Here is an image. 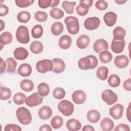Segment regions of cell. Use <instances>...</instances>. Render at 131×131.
<instances>
[{
	"label": "cell",
	"mask_w": 131,
	"mask_h": 131,
	"mask_svg": "<svg viewBox=\"0 0 131 131\" xmlns=\"http://www.w3.org/2000/svg\"><path fill=\"white\" fill-rule=\"evenodd\" d=\"M98 63L97 57L94 55H90L81 58L78 61V66L82 70H88L96 68Z\"/></svg>",
	"instance_id": "cell-1"
},
{
	"label": "cell",
	"mask_w": 131,
	"mask_h": 131,
	"mask_svg": "<svg viewBox=\"0 0 131 131\" xmlns=\"http://www.w3.org/2000/svg\"><path fill=\"white\" fill-rule=\"evenodd\" d=\"M16 116L18 121L23 125L30 124L32 120L30 111L25 107H18L16 111Z\"/></svg>",
	"instance_id": "cell-2"
},
{
	"label": "cell",
	"mask_w": 131,
	"mask_h": 131,
	"mask_svg": "<svg viewBox=\"0 0 131 131\" xmlns=\"http://www.w3.org/2000/svg\"><path fill=\"white\" fill-rule=\"evenodd\" d=\"M64 23L69 33L75 35L79 31V20L77 17L73 16H68L64 19Z\"/></svg>",
	"instance_id": "cell-3"
},
{
	"label": "cell",
	"mask_w": 131,
	"mask_h": 131,
	"mask_svg": "<svg viewBox=\"0 0 131 131\" xmlns=\"http://www.w3.org/2000/svg\"><path fill=\"white\" fill-rule=\"evenodd\" d=\"M15 36L18 42L23 44L28 43L30 39L28 28L23 25L19 26L17 28L15 33Z\"/></svg>",
	"instance_id": "cell-4"
},
{
	"label": "cell",
	"mask_w": 131,
	"mask_h": 131,
	"mask_svg": "<svg viewBox=\"0 0 131 131\" xmlns=\"http://www.w3.org/2000/svg\"><path fill=\"white\" fill-rule=\"evenodd\" d=\"M58 111L65 116L71 115L74 110L73 104L68 100H62L58 104Z\"/></svg>",
	"instance_id": "cell-5"
},
{
	"label": "cell",
	"mask_w": 131,
	"mask_h": 131,
	"mask_svg": "<svg viewBox=\"0 0 131 131\" xmlns=\"http://www.w3.org/2000/svg\"><path fill=\"white\" fill-rule=\"evenodd\" d=\"M36 69L40 73H45L51 71L53 69L52 61L48 59L39 60L36 63Z\"/></svg>",
	"instance_id": "cell-6"
},
{
	"label": "cell",
	"mask_w": 131,
	"mask_h": 131,
	"mask_svg": "<svg viewBox=\"0 0 131 131\" xmlns=\"http://www.w3.org/2000/svg\"><path fill=\"white\" fill-rule=\"evenodd\" d=\"M101 98L107 105H111L117 101L118 96L112 90L110 89H106L102 92Z\"/></svg>",
	"instance_id": "cell-7"
},
{
	"label": "cell",
	"mask_w": 131,
	"mask_h": 131,
	"mask_svg": "<svg viewBox=\"0 0 131 131\" xmlns=\"http://www.w3.org/2000/svg\"><path fill=\"white\" fill-rule=\"evenodd\" d=\"M43 101V98L39 94L35 92L31 95L26 97L25 103L29 107H34L40 104Z\"/></svg>",
	"instance_id": "cell-8"
},
{
	"label": "cell",
	"mask_w": 131,
	"mask_h": 131,
	"mask_svg": "<svg viewBox=\"0 0 131 131\" xmlns=\"http://www.w3.org/2000/svg\"><path fill=\"white\" fill-rule=\"evenodd\" d=\"M124 106L120 103H117L109 110L110 115L115 120L121 119L123 116Z\"/></svg>",
	"instance_id": "cell-9"
},
{
	"label": "cell",
	"mask_w": 131,
	"mask_h": 131,
	"mask_svg": "<svg viewBox=\"0 0 131 131\" xmlns=\"http://www.w3.org/2000/svg\"><path fill=\"white\" fill-rule=\"evenodd\" d=\"M100 24V19L96 16L89 17L84 22L85 28L88 30H94L97 29Z\"/></svg>",
	"instance_id": "cell-10"
},
{
	"label": "cell",
	"mask_w": 131,
	"mask_h": 131,
	"mask_svg": "<svg viewBox=\"0 0 131 131\" xmlns=\"http://www.w3.org/2000/svg\"><path fill=\"white\" fill-rule=\"evenodd\" d=\"M125 45V41L124 39L123 40H116L114 38L112 40L111 48L112 51L116 53H121L122 52L124 49Z\"/></svg>",
	"instance_id": "cell-11"
},
{
	"label": "cell",
	"mask_w": 131,
	"mask_h": 131,
	"mask_svg": "<svg viewBox=\"0 0 131 131\" xmlns=\"http://www.w3.org/2000/svg\"><path fill=\"white\" fill-rule=\"evenodd\" d=\"M108 47V42L103 38H100L96 40L94 42L93 46L94 51L97 53H99L103 50H107Z\"/></svg>",
	"instance_id": "cell-12"
},
{
	"label": "cell",
	"mask_w": 131,
	"mask_h": 131,
	"mask_svg": "<svg viewBox=\"0 0 131 131\" xmlns=\"http://www.w3.org/2000/svg\"><path fill=\"white\" fill-rule=\"evenodd\" d=\"M53 69L52 72L55 73H61L63 72L65 69L66 64L64 61L59 58H55L52 60Z\"/></svg>",
	"instance_id": "cell-13"
},
{
	"label": "cell",
	"mask_w": 131,
	"mask_h": 131,
	"mask_svg": "<svg viewBox=\"0 0 131 131\" xmlns=\"http://www.w3.org/2000/svg\"><path fill=\"white\" fill-rule=\"evenodd\" d=\"M129 62L128 57L125 55L117 56L114 59V64L118 68L123 69L127 67Z\"/></svg>",
	"instance_id": "cell-14"
},
{
	"label": "cell",
	"mask_w": 131,
	"mask_h": 131,
	"mask_svg": "<svg viewBox=\"0 0 131 131\" xmlns=\"http://www.w3.org/2000/svg\"><path fill=\"white\" fill-rule=\"evenodd\" d=\"M73 101L77 104H82L86 100V96L85 93L82 90H76L72 95Z\"/></svg>",
	"instance_id": "cell-15"
},
{
	"label": "cell",
	"mask_w": 131,
	"mask_h": 131,
	"mask_svg": "<svg viewBox=\"0 0 131 131\" xmlns=\"http://www.w3.org/2000/svg\"><path fill=\"white\" fill-rule=\"evenodd\" d=\"M117 15L112 11H109L105 13L103 16V20L105 25L108 27H113L117 21Z\"/></svg>",
	"instance_id": "cell-16"
},
{
	"label": "cell",
	"mask_w": 131,
	"mask_h": 131,
	"mask_svg": "<svg viewBox=\"0 0 131 131\" xmlns=\"http://www.w3.org/2000/svg\"><path fill=\"white\" fill-rule=\"evenodd\" d=\"M13 55L16 59L24 60L28 57L29 52L25 48L23 47H18L16 48L13 51Z\"/></svg>",
	"instance_id": "cell-17"
},
{
	"label": "cell",
	"mask_w": 131,
	"mask_h": 131,
	"mask_svg": "<svg viewBox=\"0 0 131 131\" xmlns=\"http://www.w3.org/2000/svg\"><path fill=\"white\" fill-rule=\"evenodd\" d=\"M52 110L48 106H43L38 110V115L39 117L42 120H48L52 115Z\"/></svg>",
	"instance_id": "cell-18"
},
{
	"label": "cell",
	"mask_w": 131,
	"mask_h": 131,
	"mask_svg": "<svg viewBox=\"0 0 131 131\" xmlns=\"http://www.w3.org/2000/svg\"><path fill=\"white\" fill-rule=\"evenodd\" d=\"M66 127L70 131H77L81 129V124L79 120L72 118L67 121Z\"/></svg>",
	"instance_id": "cell-19"
},
{
	"label": "cell",
	"mask_w": 131,
	"mask_h": 131,
	"mask_svg": "<svg viewBox=\"0 0 131 131\" xmlns=\"http://www.w3.org/2000/svg\"><path fill=\"white\" fill-rule=\"evenodd\" d=\"M100 127L103 131L112 130L114 127L113 121L109 117H104L100 121Z\"/></svg>",
	"instance_id": "cell-20"
},
{
	"label": "cell",
	"mask_w": 131,
	"mask_h": 131,
	"mask_svg": "<svg viewBox=\"0 0 131 131\" xmlns=\"http://www.w3.org/2000/svg\"><path fill=\"white\" fill-rule=\"evenodd\" d=\"M32 71L31 66L27 63H24L20 64L18 69V74L22 77H28L29 76Z\"/></svg>",
	"instance_id": "cell-21"
},
{
	"label": "cell",
	"mask_w": 131,
	"mask_h": 131,
	"mask_svg": "<svg viewBox=\"0 0 131 131\" xmlns=\"http://www.w3.org/2000/svg\"><path fill=\"white\" fill-rule=\"evenodd\" d=\"M90 40V37L88 35L86 34H82L77 38L76 45L78 48L84 49L89 46Z\"/></svg>",
	"instance_id": "cell-22"
},
{
	"label": "cell",
	"mask_w": 131,
	"mask_h": 131,
	"mask_svg": "<svg viewBox=\"0 0 131 131\" xmlns=\"http://www.w3.org/2000/svg\"><path fill=\"white\" fill-rule=\"evenodd\" d=\"M72 43V38L68 35H63L60 37L58 41V45L60 48L64 50L69 49Z\"/></svg>",
	"instance_id": "cell-23"
},
{
	"label": "cell",
	"mask_w": 131,
	"mask_h": 131,
	"mask_svg": "<svg viewBox=\"0 0 131 131\" xmlns=\"http://www.w3.org/2000/svg\"><path fill=\"white\" fill-rule=\"evenodd\" d=\"M86 117L90 123H95L99 121L101 115L98 111L96 110H91L87 113Z\"/></svg>",
	"instance_id": "cell-24"
},
{
	"label": "cell",
	"mask_w": 131,
	"mask_h": 131,
	"mask_svg": "<svg viewBox=\"0 0 131 131\" xmlns=\"http://www.w3.org/2000/svg\"><path fill=\"white\" fill-rule=\"evenodd\" d=\"M30 49L33 53L38 54L43 51V46L40 41L38 40H34L32 41L30 44Z\"/></svg>",
	"instance_id": "cell-25"
},
{
	"label": "cell",
	"mask_w": 131,
	"mask_h": 131,
	"mask_svg": "<svg viewBox=\"0 0 131 131\" xmlns=\"http://www.w3.org/2000/svg\"><path fill=\"white\" fill-rule=\"evenodd\" d=\"M113 35L114 38L116 40H123L126 35V31L123 28L117 26L113 30Z\"/></svg>",
	"instance_id": "cell-26"
},
{
	"label": "cell",
	"mask_w": 131,
	"mask_h": 131,
	"mask_svg": "<svg viewBox=\"0 0 131 131\" xmlns=\"http://www.w3.org/2000/svg\"><path fill=\"white\" fill-rule=\"evenodd\" d=\"M20 89L27 92L32 91L34 87L33 82L28 79H23L20 82Z\"/></svg>",
	"instance_id": "cell-27"
},
{
	"label": "cell",
	"mask_w": 131,
	"mask_h": 131,
	"mask_svg": "<svg viewBox=\"0 0 131 131\" xmlns=\"http://www.w3.org/2000/svg\"><path fill=\"white\" fill-rule=\"evenodd\" d=\"M6 71L9 73H14L16 70L17 62L12 57H9L6 60Z\"/></svg>",
	"instance_id": "cell-28"
},
{
	"label": "cell",
	"mask_w": 131,
	"mask_h": 131,
	"mask_svg": "<svg viewBox=\"0 0 131 131\" xmlns=\"http://www.w3.org/2000/svg\"><path fill=\"white\" fill-rule=\"evenodd\" d=\"M97 78L101 80H105L108 74V68L105 66H100L96 70Z\"/></svg>",
	"instance_id": "cell-29"
},
{
	"label": "cell",
	"mask_w": 131,
	"mask_h": 131,
	"mask_svg": "<svg viewBox=\"0 0 131 131\" xmlns=\"http://www.w3.org/2000/svg\"><path fill=\"white\" fill-rule=\"evenodd\" d=\"M64 26L60 21H56L54 23L51 27L52 33L55 36L59 35L63 31Z\"/></svg>",
	"instance_id": "cell-30"
},
{
	"label": "cell",
	"mask_w": 131,
	"mask_h": 131,
	"mask_svg": "<svg viewBox=\"0 0 131 131\" xmlns=\"http://www.w3.org/2000/svg\"><path fill=\"white\" fill-rule=\"evenodd\" d=\"M90 6L85 3H83L81 0L79 2V5L76 7V11L77 13L80 16H84L88 14Z\"/></svg>",
	"instance_id": "cell-31"
},
{
	"label": "cell",
	"mask_w": 131,
	"mask_h": 131,
	"mask_svg": "<svg viewBox=\"0 0 131 131\" xmlns=\"http://www.w3.org/2000/svg\"><path fill=\"white\" fill-rule=\"evenodd\" d=\"M12 35L10 32L5 31L0 35V42L2 45H5L10 43L12 41Z\"/></svg>",
	"instance_id": "cell-32"
},
{
	"label": "cell",
	"mask_w": 131,
	"mask_h": 131,
	"mask_svg": "<svg viewBox=\"0 0 131 131\" xmlns=\"http://www.w3.org/2000/svg\"><path fill=\"white\" fill-rule=\"evenodd\" d=\"M38 93L42 97H45L50 93V88L48 84L45 82H41L37 86Z\"/></svg>",
	"instance_id": "cell-33"
},
{
	"label": "cell",
	"mask_w": 131,
	"mask_h": 131,
	"mask_svg": "<svg viewBox=\"0 0 131 131\" xmlns=\"http://www.w3.org/2000/svg\"><path fill=\"white\" fill-rule=\"evenodd\" d=\"M76 4L75 2H69L67 1H63L62 3V7L68 14H73L74 7Z\"/></svg>",
	"instance_id": "cell-34"
},
{
	"label": "cell",
	"mask_w": 131,
	"mask_h": 131,
	"mask_svg": "<svg viewBox=\"0 0 131 131\" xmlns=\"http://www.w3.org/2000/svg\"><path fill=\"white\" fill-rule=\"evenodd\" d=\"M108 84L112 88L118 87L121 83V80L120 77L116 74L111 75L107 80Z\"/></svg>",
	"instance_id": "cell-35"
},
{
	"label": "cell",
	"mask_w": 131,
	"mask_h": 131,
	"mask_svg": "<svg viewBox=\"0 0 131 131\" xmlns=\"http://www.w3.org/2000/svg\"><path fill=\"white\" fill-rule=\"evenodd\" d=\"M99 57L100 61L104 63H107L112 60L113 55L110 52L105 50L99 53Z\"/></svg>",
	"instance_id": "cell-36"
},
{
	"label": "cell",
	"mask_w": 131,
	"mask_h": 131,
	"mask_svg": "<svg viewBox=\"0 0 131 131\" xmlns=\"http://www.w3.org/2000/svg\"><path fill=\"white\" fill-rule=\"evenodd\" d=\"M43 29L41 25H36L34 26L31 30V35L34 38H39L42 36Z\"/></svg>",
	"instance_id": "cell-37"
},
{
	"label": "cell",
	"mask_w": 131,
	"mask_h": 131,
	"mask_svg": "<svg viewBox=\"0 0 131 131\" xmlns=\"http://www.w3.org/2000/svg\"><path fill=\"white\" fill-rule=\"evenodd\" d=\"M63 123V120L61 117L58 115L55 116L51 120V126L54 129H58L60 128Z\"/></svg>",
	"instance_id": "cell-38"
},
{
	"label": "cell",
	"mask_w": 131,
	"mask_h": 131,
	"mask_svg": "<svg viewBox=\"0 0 131 131\" xmlns=\"http://www.w3.org/2000/svg\"><path fill=\"white\" fill-rule=\"evenodd\" d=\"M31 18V14L29 12L23 11L19 12L17 15V20L21 23H28Z\"/></svg>",
	"instance_id": "cell-39"
},
{
	"label": "cell",
	"mask_w": 131,
	"mask_h": 131,
	"mask_svg": "<svg viewBox=\"0 0 131 131\" xmlns=\"http://www.w3.org/2000/svg\"><path fill=\"white\" fill-rule=\"evenodd\" d=\"M12 95V92L11 90L5 86H1L0 99L2 100H6L9 99Z\"/></svg>",
	"instance_id": "cell-40"
},
{
	"label": "cell",
	"mask_w": 131,
	"mask_h": 131,
	"mask_svg": "<svg viewBox=\"0 0 131 131\" xmlns=\"http://www.w3.org/2000/svg\"><path fill=\"white\" fill-rule=\"evenodd\" d=\"M50 15L51 17L54 19H60L63 17L64 12L60 9L54 8H52L50 12Z\"/></svg>",
	"instance_id": "cell-41"
},
{
	"label": "cell",
	"mask_w": 131,
	"mask_h": 131,
	"mask_svg": "<svg viewBox=\"0 0 131 131\" xmlns=\"http://www.w3.org/2000/svg\"><path fill=\"white\" fill-rule=\"evenodd\" d=\"M26 96L23 93H17L13 97V101L15 104L21 105L25 102Z\"/></svg>",
	"instance_id": "cell-42"
},
{
	"label": "cell",
	"mask_w": 131,
	"mask_h": 131,
	"mask_svg": "<svg viewBox=\"0 0 131 131\" xmlns=\"http://www.w3.org/2000/svg\"><path fill=\"white\" fill-rule=\"evenodd\" d=\"M65 95L66 92L62 88L57 87L53 91V96L57 99H61L64 97Z\"/></svg>",
	"instance_id": "cell-43"
},
{
	"label": "cell",
	"mask_w": 131,
	"mask_h": 131,
	"mask_svg": "<svg viewBox=\"0 0 131 131\" xmlns=\"http://www.w3.org/2000/svg\"><path fill=\"white\" fill-rule=\"evenodd\" d=\"M34 17L39 22H44L48 19V14L45 12L38 11L35 13Z\"/></svg>",
	"instance_id": "cell-44"
},
{
	"label": "cell",
	"mask_w": 131,
	"mask_h": 131,
	"mask_svg": "<svg viewBox=\"0 0 131 131\" xmlns=\"http://www.w3.org/2000/svg\"><path fill=\"white\" fill-rule=\"evenodd\" d=\"M34 0H15L16 6L19 8H26L31 6L34 3Z\"/></svg>",
	"instance_id": "cell-45"
},
{
	"label": "cell",
	"mask_w": 131,
	"mask_h": 131,
	"mask_svg": "<svg viewBox=\"0 0 131 131\" xmlns=\"http://www.w3.org/2000/svg\"><path fill=\"white\" fill-rule=\"evenodd\" d=\"M95 7L101 11L106 10L108 7V4L105 1L100 0L97 1L95 3Z\"/></svg>",
	"instance_id": "cell-46"
},
{
	"label": "cell",
	"mask_w": 131,
	"mask_h": 131,
	"mask_svg": "<svg viewBox=\"0 0 131 131\" xmlns=\"http://www.w3.org/2000/svg\"><path fill=\"white\" fill-rule=\"evenodd\" d=\"M21 128L18 125L15 124H8L4 128L5 131H21Z\"/></svg>",
	"instance_id": "cell-47"
},
{
	"label": "cell",
	"mask_w": 131,
	"mask_h": 131,
	"mask_svg": "<svg viewBox=\"0 0 131 131\" xmlns=\"http://www.w3.org/2000/svg\"><path fill=\"white\" fill-rule=\"evenodd\" d=\"M51 0H38V5L39 7L42 9H46L50 7L51 4Z\"/></svg>",
	"instance_id": "cell-48"
},
{
	"label": "cell",
	"mask_w": 131,
	"mask_h": 131,
	"mask_svg": "<svg viewBox=\"0 0 131 131\" xmlns=\"http://www.w3.org/2000/svg\"><path fill=\"white\" fill-rule=\"evenodd\" d=\"M114 130L115 131L117 130H121V131H130V127L129 126L124 123H121L118 124L117 126H116Z\"/></svg>",
	"instance_id": "cell-49"
},
{
	"label": "cell",
	"mask_w": 131,
	"mask_h": 131,
	"mask_svg": "<svg viewBox=\"0 0 131 131\" xmlns=\"http://www.w3.org/2000/svg\"><path fill=\"white\" fill-rule=\"evenodd\" d=\"M9 12L8 7L4 4H1L0 5V16H3L6 15Z\"/></svg>",
	"instance_id": "cell-50"
},
{
	"label": "cell",
	"mask_w": 131,
	"mask_h": 131,
	"mask_svg": "<svg viewBox=\"0 0 131 131\" xmlns=\"http://www.w3.org/2000/svg\"><path fill=\"white\" fill-rule=\"evenodd\" d=\"M123 88L128 91H131V79L128 78L125 80L123 84Z\"/></svg>",
	"instance_id": "cell-51"
},
{
	"label": "cell",
	"mask_w": 131,
	"mask_h": 131,
	"mask_svg": "<svg viewBox=\"0 0 131 131\" xmlns=\"http://www.w3.org/2000/svg\"><path fill=\"white\" fill-rule=\"evenodd\" d=\"M40 131L41 130H45V131H52V129L51 128V127H50V126L48 124H45L42 125L41 126H40L39 129Z\"/></svg>",
	"instance_id": "cell-52"
},
{
	"label": "cell",
	"mask_w": 131,
	"mask_h": 131,
	"mask_svg": "<svg viewBox=\"0 0 131 131\" xmlns=\"http://www.w3.org/2000/svg\"><path fill=\"white\" fill-rule=\"evenodd\" d=\"M82 130L83 131H94L95 128L92 125H86L83 127Z\"/></svg>",
	"instance_id": "cell-53"
},
{
	"label": "cell",
	"mask_w": 131,
	"mask_h": 131,
	"mask_svg": "<svg viewBox=\"0 0 131 131\" xmlns=\"http://www.w3.org/2000/svg\"><path fill=\"white\" fill-rule=\"evenodd\" d=\"M1 73L2 74L3 72H5L6 70V62H4L2 58H1Z\"/></svg>",
	"instance_id": "cell-54"
},
{
	"label": "cell",
	"mask_w": 131,
	"mask_h": 131,
	"mask_svg": "<svg viewBox=\"0 0 131 131\" xmlns=\"http://www.w3.org/2000/svg\"><path fill=\"white\" fill-rule=\"evenodd\" d=\"M126 117L129 122H130V102L129 103L128 106L126 110Z\"/></svg>",
	"instance_id": "cell-55"
},
{
	"label": "cell",
	"mask_w": 131,
	"mask_h": 131,
	"mask_svg": "<svg viewBox=\"0 0 131 131\" xmlns=\"http://www.w3.org/2000/svg\"><path fill=\"white\" fill-rule=\"evenodd\" d=\"M59 3H60V1H59V0H53V1H52L50 7L51 8H54L55 7H56V6H57L58 5Z\"/></svg>",
	"instance_id": "cell-56"
},
{
	"label": "cell",
	"mask_w": 131,
	"mask_h": 131,
	"mask_svg": "<svg viewBox=\"0 0 131 131\" xmlns=\"http://www.w3.org/2000/svg\"><path fill=\"white\" fill-rule=\"evenodd\" d=\"M115 2L119 5H123L127 2V0H115Z\"/></svg>",
	"instance_id": "cell-57"
},
{
	"label": "cell",
	"mask_w": 131,
	"mask_h": 131,
	"mask_svg": "<svg viewBox=\"0 0 131 131\" xmlns=\"http://www.w3.org/2000/svg\"><path fill=\"white\" fill-rule=\"evenodd\" d=\"M0 21H1V31H2L5 28V23L2 19H1Z\"/></svg>",
	"instance_id": "cell-58"
}]
</instances>
